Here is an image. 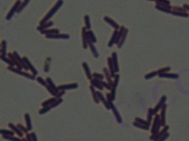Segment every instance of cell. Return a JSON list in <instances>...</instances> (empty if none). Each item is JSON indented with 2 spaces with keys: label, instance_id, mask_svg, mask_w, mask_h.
<instances>
[{
  "label": "cell",
  "instance_id": "cell-1",
  "mask_svg": "<svg viewBox=\"0 0 189 141\" xmlns=\"http://www.w3.org/2000/svg\"><path fill=\"white\" fill-rule=\"evenodd\" d=\"M63 3H64V2H63V0H58V1L57 2V3H56V4L54 6H53V8L51 9V10L49 11V13H47V15L45 16V17L43 18V20H42V21H41V24H43V23H45V22H47V21H49V20L50 19L51 17H52L53 15L55 14V13L56 11H57L58 9H59L60 7H61L62 6V4H63Z\"/></svg>",
  "mask_w": 189,
  "mask_h": 141
},
{
  "label": "cell",
  "instance_id": "cell-2",
  "mask_svg": "<svg viewBox=\"0 0 189 141\" xmlns=\"http://www.w3.org/2000/svg\"><path fill=\"white\" fill-rule=\"evenodd\" d=\"M8 69L13 71V72L17 73L19 75L24 76L25 78H29V79H32V80L36 79V76H34L33 74H29V73H27V72H25V71H22V70H20V69H19V68H14V67H13V66H10Z\"/></svg>",
  "mask_w": 189,
  "mask_h": 141
},
{
  "label": "cell",
  "instance_id": "cell-3",
  "mask_svg": "<svg viewBox=\"0 0 189 141\" xmlns=\"http://www.w3.org/2000/svg\"><path fill=\"white\" fill-rule=\"evenodd\" d=\"M23 61H24V63L26 64V65H27V70H29V71H31V72H32V74H33L34 76H36L37 75V70L36 68L34 67V65L32 64L31 63H30V61L27 58V57H23Z\"/></svg>",
  "mask_w": 189,
  "mask_h": 141
},
{
  "label": "cell",
  "instance_id": "cell-4",
  "mask_svg": "<svg viewBox=\"0 0 189 141\" xmlns=\"http://www.w3.org/2000/svg\"><path fill=\"white\" fill-rule=\"evenodd\" d=\"M46 38L48 39H69L70 35L67 34H46Z\"/></svg>",
  "mask_w": 189,
  "mask_h": 141
},
{
  "label": "cell",
  "instance_id": "cell-5",
  "mask_svg": "<svg viewBox=\"0 0 189 141\" xmlns=\"http://www.w3.org/2000/svg\"><path fill=\"white\" fill-rule=\"evenodd\" d=\"M20 0H18V1L14 4V5L13 6V8H12V10L10 11V13H8V15L6 16V20H10L11 18L13 17V15L18 11L19 7H20Z\"/></svg>",
  "mask_w": 189,
  "mask_h": 141
},
{
  "label": "cell",
  "instance_id": "cell-6",
  "mask_svg": "<svg viewBox=\"0 0 189 141\" xmlns=\"http://www.w3.org/2000/svg\"><path fill=\"white\" fill-rule=\"evenodd\" d=\"M81 34H82V46H83L84 48H87L88 47V30L85 28V27L82 28Z\"/></svg>",
  "mask_w": 189,
  "mask_h": 141
},
{
  "label": "cell",
  "instance_id": "cell-7",
  "mask_svg": "<svg viewBox=\"0 0 189 141\" xmlns=\"http://www.w3.org/2000/svg\"><path fill=\"white\" fill-rule=\"evenodd\" d=\"M104 20L106 21V23H108L109 25H111V26L115 30L119 29V27H120L119 25H118L116 21H114L112 19H111L110 17H108V16H105V17H104Z\"/></svg>",
  "mask_w": 189,
  "mask_h": 141
},
{
  "label": "cell",
  "instance_id": "cell-8",
  "mask_svg": "<svg viewBox=\"0 0 189 141\" xmlns=\"http://www.w3.org/2000/svg\"><path fill=\"white\" fill-rule=\"evenodd\" d=\"M160 78H173V79H178L179 78V74L177 73H170V72H164V73H160L158 74Z\"/></svg>",
  "mask_w": 189,
  "mask_h": 141
},
{
  "label": "cell",
  "instance_id": "cell-9",
  "mask_svg": "<svg viewBox=\"0 0 189 141\" xmlns=\"http://www.w3.org/2000/svg\"><path fill=\"white\" fill-rule=\"evenodd\" d=\"M111 59H112V63L114 65V69H115V71L118 72L119 71V67H118V54L116 52H113L112 55H111Z\"/></svg>",
  "mask_w": 189,
  "mask_h": 141
},
{
  "label": "cell",
  "instance_id": "cell-10",
  "mask_svg": "<svg viewBox=\"0 0 189 141\" xmlns=\"http://www.w3.org/2000/svg\"><path fill=\"white\" fill-rule=\"evenodd\" d=\"M78 87L77 83H73V84H66V85H61L58 87V90H68V89H75Z\"/></svg>",
  "mask_w": 189,
  "mask_h": 141
},
{
  "label": "cell",
  "instance_id": "cell-11",
  "mask_svg": "<svg viewBox=\"0 0 189 141\" xmlns=\"http://www.w3.org/2000/svg\"><path fill=\"white\" fill-rule=\"evenodd\" d=\"M107 62H108V70L110 71V73H111V77H114L115 74H116V71H115V69H114V65H113L112 59H111V57H108Z\"/></svg>",
  "mask_w": 189,
  "mask_h": 141
},
{
  "label": "cell",
  "instance_id": "cell-12",
  "mask_svg": "<svg viewBox=\"0 0 189 141\" xmlns=\"http://www.w3.org/2000/svg\"><path fill=\"white\" fill-rule=\"evenodd\" d=\"M8 126L10 127V129L13 131V132H14L15 134H17L19 138H22L23 137V132L18 128L17 125H14L13 124H9Z\"/></svg>",
  "mask_w": 189,
  "mask_h": 141
},
{
  "label": "cell",
  "instance_id": "cell-13",
  "mask_svg": "<svg viewBox=\"0 0 189 141\" xmlns=\"http://www.w3.org/2000/svg\"><path fill=\"white\" fill-rule=\"evenodd\" d=\"M96 37L95 36V34L91 30H88V44L90 42L95 43L96 42Z\"/></svg>",
  "mask_w": 189,
  "mask_h": 141
},
{
  "label": "cell",
  "instance_id": "cell-14",
  "mask_svg": "<svg viewBox=\"0 0 189 141\" xmlns=\"http://www.w3.org/2000/svg\"><path fill=\"white\" fill-rule=\"evenodd\" d=\"M51 26H53V22L52 21H47L45 23H43V24H41L40 26L37 27V30L38 31H43V30H45V29H48L50 28Z\"/></svg>",
  "mask_w": 189,
  "mask_h": 141
},
{
  "label": "cell",
  "instance_id": "cell-15",
  "mask_svg": "<svg viewBox=\"0 0 189 141\" xmlns=\"http://www.w3.org/2000/svg\"><path fill=\"white\" fill-rule=\"evenodd\" d=\"M46 82H47V85L50 87L51 89L53 90V91L55 92V93H57V94H58V92H59V90H58V87L55 85L54 82L52 81V79H51V78H50V77H48L47 78H46Z\"/></svg>",
  "mask_w": 189,
  "mask_h": 141
},
{
  "label": "cell",
  "instance_id": "cell-16",
  "mask_svg": "<svg viewBox=\"0 0 189 141\" xmlns=\"http://www.w3.org/2000/svg\"><path fill=\"white\" fill-rule=\"evenodd\" d=\"M25 121H26V124H27V131H30L32 130V122H31V117H30V115L28 113H26L25 114Z\"/></svg>",
  "mask_w": 189,
  "mask_h": 141
},
{
  "label": "cell",
  "instance_id": "cell-17",
  "mask_svg": "<svg viewBox=\"0 0 189 141\" xmlns=\"http://www.w3.org/2000/svg\"><path fill=\"white\" fill-rule=\"evenodd\" d=\"M118 30H115V31L113 32L112 36H111V40H110L109 43H108V47H109V48L112 47L113 44H115L116 40H117V36H118Z\"/></svg>",
  "mask_w": 189,
  "mask_h": 141
},
{
  "label": "cell",
  "instance_id": "cell-18",
  "mask_svg": "<svg viewBox=\"0 0 189 141\" xmlns=\"http://www.w3.org/2000/svg\"><path fill=\"white\" fill-rule=\"evenodd\" d=\"M82 67H83L84 71H85V73H86V75H87L88 78L91 80V79H92V74H91L90 69H89V67H88V64L86 63V62H83V63H82Z\"/></svg>",
  "mask_w": 189,
  "mask_h": 141
},
{
  "label": "cell",
  "instance_id": "cell-19",
  "mask_svg": "<svg viewBox=\"0 0 189 141\" xmlns=\"http://www.w3.org/2000/svg\"><path fill=\"white\" fill-rule=\"evenodd\" d=\"M165 101H166V97L165 96H163L162 98H161V100H160V101H159V103L157 104V106H156V108L155 109H154V114H156V112L158 111V110L160 109V108H163V106L165 104Z\"/></svg>",
  "mask_w": 189,
  "mask_h": 141
},
{
  "label": "cell",
  "instance_id": "cell-20",
  "mask_svg": "<svg viewBox=\"0 0 189 141\" xmlns=\"http://www.w3.org/2000/svg\"><path fill=\"white\" fill-rule=\"evenodd\" d=\"M88 47H89L91 52H92V55L94 56L95 58H98V57H99V53L96 50V48L95 47L94 43H92V42L88 43Z\"/></svg>",
  "mask_w": 189,
  "mask_h": 141
},
{
  "label": "cell",
  "instance_id": "cell-21",
  "mask_svg": "<svg viewBox=\"0 0 189 141\" xmlns=\"http://www.w3.org/2000/svg\"><path fill=\"white\" fill-rule=\"evenodd\" d=\"M127 34H128V29L125 27V31H124V33L122 34V36H121V39H120V41H119V43H118V48H121L123 46L124 44V42H125V39H127Z\"/></svg>",
  "mask_w": 189,
  "mask_h": 141
},
{
  "label": "cell",
  "instance_id": "cell-22",
  "mask_svg": "<svg viewBox=\"0 0 189 141\" xmlns=\"http://www.w3.org/2000/svg\"><path fill=\"white\" fill-rule=\"evenodd\" d=\"M111 108L112 109L113 114H114V115H115V117H116V119H117V121H118V124H121V122H122V118H121L119 113H118V111L117 110V108H115V106L112 105L111 107Z\"/></svg>",
  "mask_w": 189,
  "mask_h": 141
},
{
  "label": "cell",
  "instance_id": "cell-23",
  "mask_svg": "<svg viewBox=\"0 0 189 141\" xmlns=\"http://www.w3.org/2000/svg\"><path fill=\"white\" fill-rule=\"evenodd\" d=\"M97 93V96H98V99H99V101H101L102 103H104V105L105 106L106 108H108V109H110V106H109V104L108 102H107V100L105 98H104V96L102 95V93H100V92H96Z\"/></svg>",
  "mask_w": 189,
  "mask_h": 141
},
{
  "label": "cell",
  "instance_id": "cell-24",
  "mask_svg": "<svg viewBox=\"0 0 189 141\" xmlns=\"http://www.w3.org/2000/svg\"><path fill=\"white\" fill-rule=\"evenodd\" d=\"M41 33L43 34H59V30L57 28H52V29H45L41 31Z\"/></svg>",
  "mask_w": 189,
  "mask_h": 141
},
{
  "label": "cell",
  "instance_id": "cell-25",
  "mask_svg": "<svg viewBox=\"0 0 189 141\" xmlns=\"http://www.w3.org/2000/svg\"><path fill=\"white\" fill-rule=\"evenodd\" d=\"M104 77L106 78L107 81H108V84L111 85H112V81H111V73H110L109 70L107 68H105V67L104 68Z\"/></svg>",
  "mask_w": 189,
  "mask_h": 141
},
{
  "label": "cell",
  "instance_id": "cell-26",
  "mask_svg": "<svg viewBox=\"0 0 189 141\" xmlns=\"http://www.w3.org/2000/svg\"><path fill=\"white\" fill-rule=\"evenodd\" d=\"M171 14L174 16H179V17H183V18H188L189 14L188 13H183V11H171Z\"/></svg>",
  "mask_w": 189,
  "mask_h": 141
},
{
  "label": "cell",
  "instance_id": "cell-27",
  "mask_svg": "<svg viewBox=\"0 0 189 141\" xmlns=\"http://www.w3.org/2000/svg\"><path fill=\"white\" fill-rule=\"evenodd\" d=\"M91 85H92L93 87H95V88H97L99 90H102V88H104V87L98 82V80L95 79V78H92V79H91Z\"/></svg>",
  "mask_w": 189,
  "mask_h": 141
},
{
  "label": "cell",
  "instance_id": "cell-28",
  "mask_svg": "<svg viewBox=\"0 0 189 141\" xmlns=\"http://www.w3.org/2000/svg\"><path fill=\"white\" fill-rule=\"evenodd\" d=\"M165 110H166V105L164 104L162 108V114H161V117H160V121L162 125H164V122H165Z\"/></svg>",
  "mask_w": 189,
  "mask_h": 141
},
{
  "label": "cell",
  "instance_id": "cell-29",
  "mask_svg": "<svg viewBox=\"0 0 189 141\" xmlns=\"http://www.w3.org/2000/svg\"><path fill=\"white\" fill-rule=\"evenodd\" d=\"M57 99L58 98H56V97H52V98L49 99V100L45 101L44 102L42 103V106H43V107H49V106H50L51 104H52L56 100H57Z\"/></svg>",
  "mask_w": 189,
  "mask_h": 141
},
{
  "label": "cell",
  "instance_id": "cell-30",
  "mask_svg": "<svg viewBox=\"0 0 189 141\" xmlns=\"http://www.w3.org/2000/svg\"><path fill=\"white\" fill-rule=\"evenodd\" d=\"M90 90H91V93H92L93 99H94L95 102V103H98V102H99V99H98V96H97L96 91L95 90V87H93L92 85H90Z\"/></svg>",
  "mask_w": 189,
  "mask_h": 141
},
{
  "label": "cell",
  "instance_id": "cell-31",
  "mask_svg": "<svg viewBox=\"0 0 189 141\" xmlns=\"http://www.w3.org/2000/svg\"><path fill=\"white\" fill-rule=\"evenodd\" d=\"M84 20H85V28L87 30H90L91 28V24H90V18L88 15H85L84 17Z\"/></svg>",
  "mask_w": 189,
  "mask_h": 141
},
{
  "label": "cell",
  "instance_id": "cell-32",
  "mask_svg": "<svg viewBox=\"0 0 189 141\" xmlns=\"http://www.w3.org/2000/svg\"><path fill=\"white\" fill-rule=\"evenodd\" d=\"M0 134H2V136H13L14 132L9 130H0Z\"/></svg>",
  "mask_w": 189,
  "mask_h": 141
},
{
  "label": "cell",
  "instance_id": "cell-33",
  "mask_svg": "<svg viewBox=\"0 0 189 141\" xmlns=\"http://www.w3.org/2000/svg\"><path fill=\"white\" fill-rule=\"evenodd\" d=\"M62 101H63V99L62 98H58L57 100H56L54 102H53L52 104H51L50 106H49L50 108H56V107H58V105H59L60 103H62Z\"/></svg>",
  "mask_w": 189,
  "mask_h": 141
},
{
  "label": "cell",
  "instance_id": "cell-34",
  "mask_svg": "<svg viewBox=\"0 0 189 141\" xmlns=\"http://www.w3.org/2000/svg\"><path fill=\"white\" fill-rule=\"evenodd\" d=\"M3 138L10 141H22V139H20V138L13 137V136H3Z\"/></svg>",
  "mask_w": 189,
  "mask_h": 141
},
{
  "label": "cell",
  "instance_id": "cell-35",
  "mask_svg": "<svg viewBox=\"0 0 189 141\" xmlns=\"http://www.w3.org/2000/svg\"><path fill=\"white\" fill-rule=\"evenodd\" d=\"M157 75H158V73H157V71H151V72H149L148 74L145 75V78H146V79H149V78H152L156 77V76H157Z\"/></svg>",
  "mask_w": 189,
  "mask_h": 141
},
{
  "label": "cell",
  "instance_id": "cell-36",
  "mask_svg": "<svg viewBox=\"0 0 189 141\" xmlns=\"http://www.w3.org/2000/svg\"><path fill=\"white\" fill-rule=\"evenodd\" d=\"M92 78H95V79H98V80H102L104 78V76L102 74H99V73H93L92 74Z\"/></svg>",
  "mask_w": 189,
  "mask_h": 141
},
{
  "label": "cell",
  "instance_id": "cell-37",
  "mask_svg": "<svg viewBox=\"0 0 189 141\" xmlns=\"http://www.w3.org/2000/svg\"><path fill=\"white\" fill-rule=\"evenodd\" d=\"M168 71H171V67L170 66H166V67H164V68H161L159 70H157L158 74H160V73H164V72H168Z\"/></svg>",
  "mask_w": 189,
  "mask_h": 141
},
{
  "label": "cell",
  "instance_id": "cell-38",
  "mask_svg": "<svg viewBox=\"0 0 189 141\" xmlns=\"http://www.w3.org/2000/svg\"><path fill=\"white\" fill-rule=\"evenodd\" d=\"M0 58H1L2 60H4V61L5 62V63H7L8 64H10V66H13V65H14V64H13V62L11 61V60H9L8 58H6V57H4V55H1V56H0Z\"/></svg>",
  "mask_w": 189,
  "mask_h": 141
},
{
  "label": "cell",
  "instance_id": "cell-39",
  "mask_svg": "<svg viewBox=\"0 0 189 141\" xmlns=\"http://www.w3.org/2000/svg\"><path fill=\"white\" fill-rule=\"evenodd\" d=\"M148 1H152L156 2V4H171L169 0H148Z\"/></svg>",
  "mask_w": 189,
  "mask_h": 141
},
{
  "label": "cell",
  "instance_id": "cell-40",
  "mask_svg": "<svg viewBox=\"0 0 189 141\" xmlns=\"http://www.w3.org/2000/svg\"><path fill=\"white\" fill-rule=\"evenodd\" d=\"M29 1H30V0H25V1L23 2V3H22V4H20V7H19L18 11H17V13H20V11H21V10H23V9H24V7H25L26 5H27V3H28Z\"/></svg>",
  "mask_w": 189,
  "mask_h": 141
},
{
  "label": "cell",
  "instance_id": "cell-41",
  "mask_svg": "<svg viewBox=\"0 0 189 141\" xmlns=\"http://www.w3.org/2000/svg\"><path fill=\"white\" fill-rule=\"evenodd\" d=\"M135 122H138V124H142V125H145V126H148V122H147L146 121H144V120L141 119V118H138V117H137V118L135 119Z\"/></svg>",
  "mask_w": 189,
  "mask_h": 141
},
{
  "label": "cell",
  "instance_id": "cell-42",
  "mask_svg": "<svg viewBox=\"0 0 189 141\" xmlns=\"http://www.w3.org/2000/svg\"><path fill=\"white\" fill-rule=\"evenodd\" d=\"M17 127L19 129H20V131H22L23 133H27L28 132V131H27V127H24L22 125V124H17Z\"/></svg>",
  "mask_w": 189,
  "mask_h": 141
},
{
  "label": "cell",
  "instance_id": "cell-43",
  "mask_svg": "<svg viewBox=\"0 0 189 141\" xmlns=\"http://www.w3.org/2000/svg\"><path fill=\"white\" fill-rule=\"evenodd\" d=\"M2 45V50H1V52H2V55H5V50H6V41H3L1 43Z\"/></svg>",
  "mask_w": 189,
  "mask_h": 141
},
{
  "label": "cell",
  "instance_id": "cell-44",
  "mask_svg": "<svg viewBox=\"0 0 189 141\" xmlns=\"http://www.w3.org/2000/svg\"><path fill=\"white\" fill-rule=\"evenodd\" d=\"M50 109V107H43V108H42V109L39 110V114H40V115L45 114V113H47Z\"/></svg>",
  "mask_w": 189,
  "mask_h": 141
},
{
  "label": "cell",
  "instance_id": "cell-45",
  "mask_svg": "<svg viewBox=\"0 0 189 141\" xmlns=\"http://www.w3.org/2000/svg\"><path fill=\"white\" fill-rule=\"evenodd\" d=\"M36 80H37V81H38L39 83H40L41 85H44V87H45V85H47V82H46V80L43 79V78H42V77H37V78H36Z\"/></svg>",
  "mask_w": 189,
  "mask_h": 141
},
{
  "label": "cell",
  "instance_id": "cell-46",
  "mask_svg": "<svg viewBox=\"0 0 189 141\" xmlns=\"http://www.w3.org/2000/svg\"><path fill=\"white\" fill-rule=\"evenodd\" d=\"M134 126H136V127H138V128H141V129H143V130H148V126H145V125H142V124H138V122H134Z\"/></svg>",
  "mask_w": 189,
  "mask_h": 141
},
{
  "label": "cell",
  "instance_id": "cell-47",
  "mask_svg": "<svg viewBox=\"0 0 189 141\" xmlns=\"http://www.w3.org/2000/svg\"><path fill=\"white\" fill-rule=\"evenodd\" d=\"M168 137H169V133L166 132V133H164L163 136H161V137H160L159 138H158V139L156 140V141H164V140L166 139V138H167Z\"/></svg>",
  "mask_w": 189,
  "mask_h": 141
},
{
  "label": "cell",
  "instance_id": "cell-48",
  "mask_svg": "<svg viewBox=\"0 0 189 141\" xmlns=\"http://www.w3.org/2000/svg\"><path fill=\"white\" fill-rule=\"evenodd\" d=\"M48 61H49V58H47V60H46L45 62V66H44V71H45V72H48L49 70H50V64L48 63Z\"/></svg>",
  "mask_w": 189,
  "mask_h": 141
},
{
  "label": "cell",
  "instance_id": "cell-49",
  "mask_svg": "<svg viewBox=\"0 0 189 141\" xmlns=\"http://www.w3.org/2000/svg\"><path fill=\"white\" fill-rule=\"evenodd\" d=\"M30 136L32 138V141H37V137H36V134L35 132H31L30 133Z\"/></svg>",
  "mask_w": 189,
  "mask_h": 141
},
{
  "label": "cell",
  "instance_id": "cell-50",
  "mask_svg": "<svg viewBox=\"0 0 189 141\" xmlns=\"http://www.w3.org/2000/svg\"><path fill=\"white\" fill-rule=\"evenodd\" d=\"M183 8L185 9V11H186V13H189V4H183Z\"/></svg>",
  "mask_w": 189,
  "mask_h": 141
},
{
  "label": "cell",
  "instance_id": "cell-51",
  "mask_svg": "<svg viewBox=\"0 0 189 141\" xmlns=\"http://www.w3.org/2000/svg\"><path fill=\"white\" fill-rule=\"evenodd\" d=\"M26 139H27V141H32V138H31V136H30V133H26Z\"/></svg>",
  "mask_w": 189,
  "mask_h": 141
},
{
  "label": "cell",
  "instance_id": "cell-52",
  "mask_svg": "<svg viewBox=\"0 0 189 141\" xmlns=\"http://www.w3.org/2000/svg\"><path fill=\"white\" fill-rule=\"evenodd\" d=\"M22 141H27V140L26 139V138H22Z\"/></svg>",
  "mask_w": 189,
  "mask_h": 141
},
{
  "label": "cell",
  "instance_id": "cell-53",
  "mask_svg": "<svg viewBox=\"0 0 189 141\" xmlns=\"http://www.w3.org/2000/svg\"><path fill=\"white\" fill-rule=\"evenodd\" d=\"M0 52H1V50H0Z\"/></svg>",
  "mask_w": 189,
  "mask_h": 141
}]
</instances>
